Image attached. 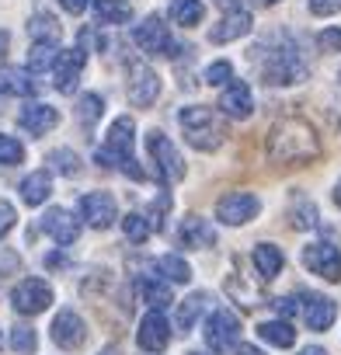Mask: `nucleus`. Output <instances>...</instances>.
I'll list each match as a JSON object with an SVG mask.
<instances>
[{
  "label": "nucleus",
  "instance_id": "1",
  "mask_svg": "<svg viewBox=\"0 0 341 355\" xmlns=\"http://www.w3.org/2000/svg\"><path fill=\"white\" fill-rule=\"evenodd\" d=\"M320 157V139L303 119H279L268 132V160L275 164H310Z\"/></svg>",
  "mask_w": 341,
  "mask_h": 355
},
{
  "label": "nucleus",
  "instance_id": "2",
  "mask_svg": "<svg viewBox=\"0 0 341 355\" xmlns=\"http://www.w3.org/2000/svg\"><path fill=\"white\" fill-rule=\"evenodd\" d=\"M101 167H122L132 182H143V167L136 164V122L129 115L115 119L108 129V143L94 157Z\"/></svg>",
  "mask_w": 341,
  "mask_h": 355
},
{
  "label": "nucleus",
  "instance_id": "3",
  "mask_svg": "<svg viewBox=\"0 0 341 355\" xmlns=\"http://www.w3.org/2000/svg\"><path fill=\"white\" fill-rule=\"evenodd\" d=\"M182 129H185V139L209 153V150H220L223 146V122L216 119V112H209L206 105H192L182 112Z\"/></svg>",
  "mask_w": 341,
  "mask_h": 355
},
{
  "label": "nucleus",
  "instance_id": "4",
  "mask_svg": "<svg viewBox=\"0 0 341 355\" xmlns=\"http://www.w3.org/2000/svg\"><path fill=\"white\" fill-rule=\"evenodd\" d=\"M261 77H265V84H272V87H286V84H296V80L306 77V63H303V56H299L292 46H279V49H272L268 60L261 63Z\"/></svg>",
  "mask_w": 341,
  "mask_h": 355
},
{
  "label": "nucleus",
  "instance_id": "5",
  "mask_svg": "<svg viewBox=\"0 0 341 355\" xmlns=\"http://www.w3.org/2000/svg\"><path fill=\"white\" fill-rule=\"evenodd\" d=\"M146 150H150V157L157 164V178H160L164 185H175V182H182V178H185V160H182L178 146L170 143L160 129H153L146 136Z\"/></svg>",
  "mask_w": 341,
  "mask_h": 355
},
{
  "label": "nucleus",
  "instance_id": "6",
  "mask_svg": "<svg viewBox=\"0 0 341 355\" xmlns=\"http://www.w3.org/2000/svg\"><path fill=\"white\" fill-rule=\"evenodd\" d=\"M132 42H136L143 53H157V56H178V53H182V46L175 42L170 28H167L157 15H150V18H143V21L136 25Z\"/></svg>",
  "mask_w": 341,
  "mask_h": 355
},
{
  "label": "nucleus",
  "instance_id": "7",
  "mask_svg": "<svg viewBox=\"0 0 341 355\" xmlns=\"http://www.w3.org/2000/svg\"><path fill=\"white\" fill-rule=\"evenodd\" d=\"M202 334H206L209 352H220V355H223V352L237 348V341H241V320H237V313H230L227 306H223V310H213Z\"/></svg>",
  "mask_w": 341,
  "mask_h": 355
},
{
  "label": "nucleus",
  "instance_id": "8",
  "mask_svg": "<svg viewBox=\"0 0 341 355\" xmlns=\"http://www.w3.org/2000/svg\"><path fill=\"white\" fill-rule=\"evenodd\" d=\"M49 303H53V286L46 279H25L11 293V306L25 317H35V313L49 310Z\"/></svg>",
  "mask_w": 341,
  "mask_h": 355
},
{
  "label": "nucleus",
  "instance_id": "9",
  "mask_svg": "<svg viewBox=\"0 0 341 355\" xmlns=\"http://www.w3.org/2000/svg\"><path fill=\"white\" fill-rule=\"evenodd\" d=\"M125 94L136 108H150L160 98V77L153 67L146 63H132L129 67V80H125Z\"/></svg>",
  "mask_w": 341,
  "mask_h": 355
},
{
  "label": "nucleus",
  "instance_id": "10",
  "mask_svg": "<svg viewBox=\"0 0 341 355\" xmlns=\"http://www.w3.org/2000/svg\"><path fill=\"white\" fill-rule=\"evenodd\" d=\"M258 209H261V202H258V196H251V192H227V196L216 199V216H220V223H227V227H241V223L254 220Z\"/></svg>",
  "mask_w": 341,
  "mask_h": 355
},
{
  "label": "nucleus",
  "instance_id": "11",
  "mask_svg": "<svg viewBox=\"0 0 341 355\" xmlns=\"http://www.w3.org/2000/svg\"><path fill=\"white\" fill-rule=\"evenodd\" d=\"M303 265H306L313 275L327 279V282H341V251H338L334 244H324V241L306 244V248H303Z\"/></svg>",
  "mask_w": 341,
  "mask_h": 355
},
{
  "label": "nucleus",
  "instance_id": "12",
  "mask_svg": "<svg viewBox=\"0 0 341 355\" xmlns=\"http://www.w3.org/2000/svg\"><path fill=\"white\" fill-rule=\"evenodd\" d=\"M115 216H119L115 196H108V192H87V196H80V220L87 227L105 230V227L115 223Z\"/></svg>",
  "mask_w": 341,
  "mask_h": 355
},
{
  "label": "nucleus",
  "instance_id": "13",
  "mask_svg": "<svg viewBox=\"0 0 341 355\" xmlns=\"http://www.w3.org/2000/svg\"><path fill=\"white\" fill-rule=\"evenodd\" d=\"M84 63H87V53H80V49H63L60 53V60L53 67V73H56L53 84L60 87V94H73L77 91L80 73H84Z\"/></svg>",
  "mask_w": 341,
  "mask_h": 355
},
{
  "label": "nucleus",
  "instance_id": "14",
  "mask_svg": "<svg viewBox=\"0 0 341 355\" xmlns=\"http://www.w3.org/2000/svg\"><path fill=\"white\" fill-rule=\"evenodd\" d=\"M84 338H87V324L80 320V313H73V310H60V313L53 317V341H56L60 348L73 352V348L84 345Z\"/></svg>",
  "mask_w": 341,
  "mask_h": 355
},
{
  "label": "nucleus",
  "instance_id": "15",
  "mask_svg": "<svg viewBox=\"0 0 341 355\" xmlns=\"http://www.w3.org/2000/svg\"><path fill=\"white\" fill-rule=\"evenodd\" d=\"M18 125L28 132V136H46L60 125V112L53 105H42V101H32L18 112Z\"/></svg>",
  "mask_w": 341,
  "mask_h": 355
},
{
  "label": "nucleus",
  "instance_id": "16",
  "mask_svg": "<svg viewBox=\"0 0 341 355\" xmlns=\"http://www.w3.org/2000/svg\"><path fill=\"white\" fill-rule=\"evenodd\" d=\"M299 313L310 324V331H327L338 317V306H334V300H327L320 293H306V296H299Z\"/></svg>",
  "mask_w": 341,
  "mask_h": 355
},
{
  "label": "nucleus",
  "instance_id": "17",
  "mask_svg": "<svg viewBox=\"0 0 341 355\" xmlns=\"http://www.w3.org/2000/svg\"><path fill=\"white\" fill-rule=\"evenodd\" d=\"M220 112L227 119H247L254 112V98H251V87L244 80H230L223 87V98H220Z\"/></svg>",
  "mask_w": 341,
  "mask_h": 355
},
{
  "label": "nucleus",
  "instance_id": "18",
  "mask_svg": "<svg viewBox=\"0 0 341 355\" xmlns=\"http://www.w3.org/2000/svg\"><path fill=\"white\" fill-rule=\"evenodd\" d=\"M42 230H46L60 248H67V244H73V241L80 237V223H77V216L67 213V209H49V213L42 216Z\"/></svg>",
  "mask_w": 341,
  "mask_h": 355
},
{
  "label": "nucleus",
  "instance_id": "19",
  "mask_svg": "<svg viewBox=\"0 0 341 355\" xmlns=\"http://www.w3.org/2000/svg\"><path fill=\"white\" fill-rule=\"evenodd\" d=\"M136 338H139V348H146V352H164V345H167V338H170L167 317H164L160 310H150V313L143 317Z\"/></svg>",
  "mask_w": 341,
  "mask_h": 355
},
{
  "label": "nucleus",
  "instance_id": "20",
  "mask_svg": "<svg viewBox=\"0 0 341 355\" xmlns=\"http://www.w3.org/2000/svg\"><path fill=\"white\" fill-rule=\"evenodd\" d=\"M178 241L185 244V248H213L216 244V230H213V223L206 220V216H185V223H182V230H178Z\"/></svg>",
  "mask_w": 341,
  "mask_h": 355
},
{
  "label": "nucleus",
  "instance_id": "21",
  "mask_svg": "<svg viewBox=\"0 0 341 355\" xmlns=\"http://www.w3.org/2000/svg\"><path fill=\"white\" fill-rule=\"evenodd\" d=\"M251 25H254V21H251V15L237 8V11H227V15H223V21L209 32V39H213V42H234V39L247 35V32H251Z\"/></svg>",
  "mask_w": 341,
  "mask_h": 355
},
{
  "label": "nucleus",
  "instance_id": "22",
  "mask_svg": "<svg viewBox=\"0 0 341 355\" xmlns=\"http://www.w3.org/2000/svg\"><path fill=\"white\" fill-rule=\"evenodd\" d=\"M206 303H209V293H192V296L182 300V306H178V313H175L178 334H189V331L195 327V320H199V313L206 310Z\"/></svg>",
  "mask_w": 341,
  "mask_h": 355
},
{
  "label": "nucleus",
  "instance_id": "23",
  "mask_svg": "<svg viewBox=\"0 0 341 355\" xmlns=\"http://www.w3.org/2000/svg\"><path fill=\"white\" fill-rule=\"evenodd\" d=\"M167 15H170V21L182 25V28H195L206 18V8H202V0H170Z\"/></svg>",
  "mask_w": 341,
  "mask_h": 355
},
{
  "label": "nucleus",
  "instance_id": "24",
  "mask_svg": "<svg viewBox=\"0 0 341 355\" xmlns=\"http://www.w3.org/2000/svg\"><path fill=\"white\" fill-rule=\"evenodd\" d=\"M0 91L18 94V98H32V94H39V80L28 70H4L0 73Z\"/></svg>",
  "mask_w": 341,
  "mask_h": 355
},
{
  "label": "nucleus",
  "instance_id": "25",
  "mask_svg": "<svg viewBox=\"0 0 341 355\" xmlns=\"http://www.w3.org/2000/svg\"><path fill=\"white\" fill-rule=\"evenodd\" d=\"M49 192H53L49 171H32L25 182H21V199H25L28 206H42V202L49 199Z\"/></svg>",
  "mask_w": 341,
  "mask_h": 355
},
{
  "label": "nucleus",
  "instance_id": "26",
  "mask_svg": "<svg viewBox=\"0 0 341 355\" xmlns=\"http://www.w3.org/2000/svg\"><path fill=\"white\" fill-rule=\"evenodd\" d=\"M282 265H286V258L275 244H258L254 248V268L261 272V279H275L282 272Z\"/></svg>",
  "mask_w": 341,
  "mask_h": 355
},
{
  "label": "nucleus",
  "instance_id": "27",
  "mask_svg": "<svg viewBox=\"0 0 341 355\" xmlns=\"http://www.w3.org/2000/svg\"><path fill=\"white\" fill-rule=\"evenodd\" d=\"M136 293L153 306V310H160V306H167L170 300H175V296H170V286L167 282H160V279H150V275H143L139 282H136Z\"/></svg>",
  "mask_w": 341,
  "mask_h": 355
},
{
  "label": "nucleus",
  "instance_id": "28",
  "mask_svg": "<svg viewBox=\"0 0 341 355\" xmlns=\"http://www.w3.org/2000/svg\"><path fill=\"white\" fill-rule=\"evenodd\" d=\"M258 334L265 341H272L275 348H292V341H296V327L289 320H265V324H258Z\"/></svg>",
  "mask_w": 341,
  "mask_h": 355
},
{
  "label": "nucleus",
  "instance_id": "29",
  "mask_svg": "<svg viewBox=\"0 0 341 355\" xmlns=\"http://www.w3.org/2000/svg\"><path fill=\"white\" fill-rule=\"evenodd\" d=\"M60 42H32V49H28V70L32 73H39V70H49V67H56V60H60Z\"/></svg>",
  "mask_w": 341,
  "mask_h": 355
},
{
  "label": "nucleus",
  "instance_id": "30",
  "mask_svg": "<svg viewBox=\"0 0 341 355\" xmlns=\"http://www.w3.org/2000/svg\"><path fill=\"white\" fill-rule=\"evenodd\" d=\"M94 15H98V21L122 25V21L132 18V4L129 0H94Z\"/></svg>",
  "mask_w": 341,
  "mask_h": 355
},
{
  "label": "nucleus",
  "instance_id": "31",
  "mask_svg": "<svg viewBox=\"0 0 341 355\" xmlns=\"http://www.w3.org/2000/svg\"><path fill=\"white\" fill-rule=\"evenodd\" d=\"M28 35H32V42H60L63 25H60L53 15H35V18L28 21Z\"/></svg>",
  "mask_w": 341,
  "mask_h": 355
},
{
  "label": "nucleus",
  "instance_id": "32",
  "mask_svg": "<svg viewBox=\"0 0 341 355\" xmlns=\"http://www.w3.org/2000/svg\"><path fill=\"white\" fill-rule=\"evenodd\" d=\"M101 112H105L101 94H84V98L77 101V108H73V115H77V122H80L84 129H94V122L101 119Z\"/></svg>",
  "mask_w": 341,
  "mask_h": 355
},
{
  "label": "nucleus",
  "instance_id": "33",
  "mask_svg": "<svg viewBox=\"0 0 341 355\" xmlns=\"http://www.w3.org/2000/svg\"><path fill=\"white\" fill-rule=\"evenodd\" d=\"M157 268H160V275H164L167 282H189V279H192L189 261L178 258V254H164V258L157 261Z\"/></svg>",
  "mask_w": 341,
  "mask_h": 355
},
{
  "label": "nucleus",
  "instance_id": "34",
  "mask_svg": "<svg viewBox=\"0 0 341 355\" xmlns=\"http://www.w3.org/2000/svg\"><path fill=\"white\" fill-rule=\"evenodd\" d=\"M122 230H125V237H129L132 244H146L150 234H153L146 213H129V216H122Z\"/></svg>",
  "mask_w": 341,
  "mask_h": 355
},
{
  "label": "nucleus",
  "instance_id": "35",
  "mask_svg": "<svg viewBox=\"0 0 341 355\" xmlns=\"http://www.w3.org/2000/svg\"><path fill=\"white\" fill-rule=\"evenodd\" d=\"M35 345H39L35 327H28V324H15V327H11V348H15L18 355H32Z\"/></svg>",
  "mask_w": 341,
  "mask_h": 355
},
{
  "label": "nucleus",
  "instance_id": "36",
  "mask_svg": "<svg viewBox=\"0 0 341 355\" xmlns=\"http://www.w3.org/2000/svg\"><path fill=\"white\" fill-rule=\"evenodd\" d=\"M292 227L296 230H306V227H317V206L310 202V199H303V196H296V202H292Z\"/></svg>",
  "mask_w": 341,
  "mask_h": 355
},
{
  "label": "nucleus",
  "instance_id": "37",
  "mask_svg": "<svg viewBox=\"0 0 341 355\" xmlns=\"http://www.w3.org/2000/svg\"><path fill=\"white\" fill-rule=\"evenodd\" d=\"M49 164H53L60 174H77V171H80V157H77L70 146H60V150H53V153H49Z\"/></svg>",
  "mask_w": 341,
  "mask_h": 355
},
{
  "label": "nucleus",
  "instance_id": "38",
  "mask_svg": "<svg viewBox=\"0 0 341 355\" xmlns=\"http://www.w3.org/2000/svg\"><path fill=\"white\" fill-rule=\"evenodd\" d=\"M25 160V146L15 139V136H4L0 132V164L4 167H15V164H21Z\"/></svg>",
  "mask_w": 341,
  "mask_h": 355
},
{
  "label": "nucleus",
  "instance_id": "39",
  "mask_svg": "<svg viewBox=\"0 0 341 355\" xmlns=\"http://www.w3.org/2000/svg\"><path fill=\"white\" fill-rule=\"evenodd\" d=\"M230 80H234V63L216 60V63L206 67V84H213V87H227Z\"/></svg>",
  "mask_w": 341,
  "mask_h": 355
},
{
  "label": "nucleus",
  "instance_id": "40",
  "mask_svg": "<svg viewBox=\"0 0 341 355\" xmlns=\"http://www.w3.org/2000/svg\"><path fill=\"white\" fill-rule=\"evenodd\" d=\"M317 46H320L324 53H341V28H324V32L317 35Z\"/></svg>",
  "mask_w": 341,
  "mask_h": 355
},
{
  "label": "nucleus",
  "instance_id": "41",
  "mask_svg": "<svg viewBox=\"0 0 341 355\" xmlns=\"http://www.w3.org/2000/svg\"><path fill=\"white\" fill-rule=\"evenodd\" d=\"M306 4H310V11L317 18H327V15H338L341 11V0H306Z\"/></svg>",
  "mask_w": 341,
  "mask_h": 355
},
{
  "label": "nucleus",
  "instance_id": "42",
  "mask_svg": "<svg viewBox=\"0 0 341 355\" xmlns=\"http://www.w3.org/2000/svg\"><path fill=\"white\" fill-rule=\"evenodd\" d=\"M15 220H18V213H15V206L11 202H4L0 199V241H4V234L15 227Z\"/></svg>",
  "mask_w": 341,
  "mask_h": 355
},
{
  "label": "nucleus",
  "instance_id": "43",
  "mask_svg": "<svg viewBox=\"0 0 341 355\" xmlns=\"http://www.w3.org/2000/svg\"><path fill=\"white\" fill-rule=\"evenodd\" d=\"M63 4V11H70V15H80L84 8H87V0H60Z\"/></svg>",
  "mask_w": 341,
  "mask_h": 355
},
{
  "label": "nucleus",
  "instance_id": "44",
  "mask_svg": "<svg viewBox=\"0 0 341 355\" xmlns=\"http://www.w3.org/2000/svg\"><path fill=\"white\" fill-rule=\"evenodd\" d=\"M296 306H299L296 300H279V303H275V310H279V313H286V317H289V313H296Z\"/></svg>",
  "mask_w": 341,
  "mask_h": 355
},
{
  "label": "nucleus",
  "instance_id": "45",
  "mask_svg": "<svg viewBox=\"0 0 341 355\" xmlns=\"http://www.w3.org/2000/svg\"><path fill=\"white\" fill-rule=\"evenodd\" d=\"M8 46H11V35L0 32V60H8Z\"/></svg>",
  "mask_w": 341,
  "mask_h": 355
},
{
  "label": "nucleus",
  "instance_id": "46",
  "mask_svg": "<svg viewBox=\"0 0 341 355\" xmlns=\"http://www.w3.org/2000/svg\"><path fill=\"white\" fill-rule=\"evenodd\" d=\"M299 355H327V352H324V348H317V345H313V348H303V352H299Z\"/></svg>",
  "mask_w": 341,
  "mask_h": 355
},
{
  "label": "nucleus",
  "instance_id": "47",
  "mask_svg": "<svg viewBox=\"0 0 341 355\" xmlns=\"http://www.w3.org/2000/svg\"><path fill=\"white\" fill-rule=\"evenodd\" d=\"M334 202H338V209H341V178H338V185H334Z\"/></svg>",
  "mask_w": 341,
  "mask_h": 355
},
{
  "label": "nucleus",
  "instance_id": "48",
  "mask_svg": "<svg viewBox=\"0 0 341 355\" xmlns=\"http://www.w3.org/2000/svg\"><path fill=\"white\" fill-rule=\"evenodd\" d=\"M241 355H261L258 348H251V345H241Z\"/></svg>",
  "mask_w": 341,
  "mask_h": 355
},
{
  "label": "nucleus",
  "instance_id": "49",
  "mask_svg": "<svg viewBox=\"0 0 341 355\" xmlns=\"http://www.w3.org/2000/svg\"><path fill=\"white\" fill-rule=\"evenodd\" d=\"M216 4H220V8H230V11H237V8H234V0H216Z\"/></svg>",
  "mask_w": 341,
  "mask_h": 355
},
{
  "label": "nucleus",
  "instance_id": "50",
  "mask_svg": "<svg viewBox=\"0 0 341 355\" xmlns=\"http://www.w3.org/2000/svg\"><path fill=\"white\" fill-rule=\"evenodd\" d=\"M254 4H261V8H272V4H279V0H254Z\"/></svg>",
  "mask_w": 341,
  "mask_h": 355
},
{
  "label": "nucleus",
  "instance_id": "51",
  "mask_svg": "<svg viewBox=\"0 0 341 355\" xmlns=\"http://www.w3.org/2000/svg\"><path fill=\"white\" fill-rule=\"evenodd\" d=\"M0 348H4V331H0Z\"/></svg>",
  "mask_w": 341,
  "mask_h": 355
},
{
  "label": "nucleus",
  "instance_id": "52",
  "mask_svg": "<svg viewBox=\"0 0 341 355\" xmlns=\"http://www.w3.org/2000/svg\"><path fill=\"white\" fill-rule=\"evenodd\" d=\"M4 98H8V94H4V91H0V101H4Z\"/></svg>",
  "mask_w": 341,
  "mask_h": 355
},
{
  "label": "nucleus",
  "instance_id": "53",
  "mask_svg": "<svg viewBox=\"0 0 341 355\" xmlns=\"http://www.w3.org/2000/svg\"><path fill=\"white\" fill-rule=\"evenodd\" d=\"M105 355H112V352H105Z\"/></svg>",
  "mask_w": 341,
  "mask_h": 355
},
{
  "label": "nucleus",
  "instance_id": "54",
  "mask_svg": "<svg viewBox=\"0 0 341 355\" xmlns=\"http://www.w3.org/2000/svg\"><path fill=\"white\" fill-rule=\"evenodd\" d=\"M195 355H199V352H195Z\"/></svg>",
  "mask_w": 341,
  "mask_h": 355
}]
</instances>
